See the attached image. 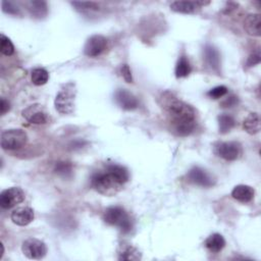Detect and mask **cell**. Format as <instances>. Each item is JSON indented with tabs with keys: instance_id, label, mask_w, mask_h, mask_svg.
<instances>
[{
	"instance_id": "f546056e",
	"label": "cell",
	"mask_w": 261,
	"mask_h": 261,
	"mask_svg": "<svg viewBox=\"0 0 261 261\" xmlns=\"http://www.w3.org/2000/svg\"><path fill=\"white\" fill-rule=\"evenodd\" d=\"M2 9L5 13L12 14V15H17V14L20 13L19 8L13 2H10V1H3L2 2Z\"/></svg>"
},
{
	"instance_id": "8fae6325",
	"label": "cell",
	"mask_w": 261,
	"mask_h": 261,
	"mask_svg": "<svg viewBox=\"0 0 261 261\" xmlns=\"http://www.w3.org/2000/svg\"><path fill=\"white\" fill-rule=\"evenodd\" d=\"M188 180L194 185L209 188L215 184L214 178L203 168L195 166L188 172Z\"/></svg>"
},
{
	"instance_id": "cb8c5ba5",
	"label": "cell",
	"mask_w": 261,
	"mask_h": 261,
	"mask_svg": "<svg viewBox=\"0 0 261 261\" xmlns=\"http://www.w3.org/2000/svg\"><path fill=\"white\" fill-rule=\"evenodd\" d=\"M191 71H192V66L190 64L189 59L185 55H181L178 58L175 65V76L177 79L186 77L191 73Z\"/></svg>"
},
{
	"instance_id": "277c9868",
	"label": "cell",
	"mask_w": 261,
	"mask_h": 261,
	"mask_svg": "<svg viewBox=\"0 0 261 261\" xmlns=\"http://www.w3.org/2000/svg\"><path fill=\"white\" fill-rule=\"evenodd\" d=\"M103 220L109 224L118 227L123 233L133 229V221L128 213L120 206L108 207L103 214Z\"/></svg>"
},
{
	"instance_id": "6da1fadb",
	"label": "cell",
	"mask_w": 261,
	"mask_h": 261,
	"mask_svg": "<svg viewBox=\"0 0 261 261\" xmlns=\"http://www.w3.org/2000/svg\"><path fill=\"white\" fill-rule=\"evenodd\" d=\"M161 106L170 117L171 128L177 136H188L196 127V111L188 103L177 99L172 93L164 92L160 97Z\"/></svg>"
},
{
	"instance_id": "2e32d148",
	"label": "cell",
	"mask_w": 261,
	"mask_h": 261,
	"mask_svg": "<svg viewBox=\"0 0 261 261\" xmlns=\"http://www.w3.org/2000/svg\"><path fill=\"white\" fill-rule=\"evenodd\" d=\"M254 195V189L248 185H238L231 191V197L241 203H248L252 201Z\"/></svg>"
},
{
	"instance_id": "603a6c76",
	"label": "cell",
	"mask_w": 261,
	"mask_h": 261,
	"mask_svg": "<svg viewBox=\"0 0 261 261\" xmlns=\"http://www.w3.org/2000/svg\"><path fill=\"white\" fill-rule=\"evenodd\" d=\"M217 121H218L219 133H221V134H227L234 127V125L237 123L233 116H231L230 114H226V113H222V114L218 115Z\"/></svg>"
},
{
	"instance_id": "836d02e7",
	"label": "cell",
	"mask_w": 261,
	"mask_h": 261,
	"mask_svg": "<svg viewBox=\"0 0 261 261\" xmlns=\"http://www.w3.org/2000/svg\"><path fill=\"white\" fill-rule=\"evenodd\" d=\"M10 109V103L8 100H6L5 98H1V102H0V112L1 115H4L6 112H8Z\"/></svg>"
},
{
	"instance_id": "5bb4252c",
	"label": "cell",
	"mask_w": 261,
	"mask_h": 261,
	"mask_svg": "<svg viewBox=\"0 0 261 261\" xmlns=\"http://www.w3.org/2000/svg\"><path fill=\"white\" fill-rule=\"evenodd\" d=\"M117 259L120 261H139L142 259V253L132 244L121 243L117 248Z\"/></svg>"
},
{
	"instance_id": "7a4b0ae2",
	"label": "cell",
	"mask_w": 261,
	"mask_h": 261,
	"mask_svg": "<svg viewBox=\"0 0 261 261\" xmlns=\"http://www.w3.org/2000/svg\"><path fill=\"white\" fill-rule=\"evenodd\" d=\"M75 97H76L75 84L72 82L64 84L55 97V100H54L55 109L61 114L73 113L75 108Z\"/></svg>"
},
{
	"instance_id": "8992f818",
	"label": "cell",
	"mask_w": 261,
	"mask_h": 261,
	"mask_svg": "<svg viewBox=\"0 0 261 261\" xmlns=\"http://www.w3.org/2000/svg\"><path fill=\"white\" fill-rule=\"evenodd\" d=\"M21 251L25 257L33 260L43 259L47 254L46 244L36 238L27 239L21 246Z\"/></svg>"
},
{
	"instance_id": "ffe728a7",
	"label": "cell",
	"mask_w": 261,
	"mask_h": 261,
	"mask_svg": "<svg viewBox=\"0 0 261 261\" xmlns=\"http://www.w3.org/2000/svg\"><path fill=\"white\" fill-rule=\"evenodd\" d=\"M205 247L212 253H219L225 246V240L220 233L210 234L204 242Z\"/></svg>"
},
{
	"instance_id": "d4e9b609",
	"label": "cell",
	"mask_w": 261,
	"mask_h": 261,
	"mask_svg": "<svg viewBox=\"0 0 261 261\" xmlns=\"http://www.w3.org/2000/svg\"><path fill=\"white\" fill-rule=\"evenodd\" d=\"M31 79L34 85L42 86L45 85L49 80V72L42 67H37L32 70Z\"/></svg>"
},
{
	"instance_id": "83f0119b",
	"label": "cell",
	"mask_w": 261,
	"mask_h": 261,
	"mask_svg": "<svg viewBox=\"0 0 261 261\" xmlns=\"http://www.w3.org/2000/svg\"><path fill=\"white\" fill-rule=\"evenodd\" d=\"M228 92L227 88L225 86H217L207 92V96L212 99H219L226 95Z\"/></svg>"
},
{
	"instance_id": "4fadbf2b",
	"label": "cell",
	"mask_w": 261,
	"mask_h": 261,
	"mask_svg": "<svg viewBox=\"0 0 261 261\" xmlns=\"http://www.w3.org/2000/svg\"><path fill=\"white\" fill-rule=\"evenodd\" d=\"M10 217L14 224L19 226H25L34 220L35 213L31 207L24 206V207H18L14 209Z\"/></svg>"
},
{
	"instance_id": "d6986e66",
	"label": "cell",
	"mask_w": 261,
	"mask_h": 261,
	"mask_svg": "<svg viewBox=\"0 0 261 261\" xmlns=\"http://www.w3.org/2000/svg\"><path fill=\"white\" fill-rule=\"evenodd\" d=\"M105 170L108 171L121 185L125 184L129 178V173L127 169L122 165L110 163L105 166Z\"/></svg>"
},
{
	"instance_id": "4dcf8cb0",
	"label": "cell",
	"mask_w": 261,
	"mask_h": 261,
	"mask_svg": "<svg viewBox=\"0 0 261 261\" xmlns=\"http://www.w3.org/2000/svg\"><path fill=\"white\" fill-rule=\"evenodd\" d=\"M261 60V56H260V52L257 50L255 52H253L252 54L249 55L248 59H247V62H246V65L247 66H254L256 64H258Z\"/></svg>"
},
{
	"instance_id": "d6a6232c",
	"label": "cell",
	"mask_w": 261,
	"mask_h": 261,
	"mask_svg": "<svg viewBox=\"0 0 261 261\" xmlns=\"http://www.w3.org/2000/svg\"><path fill=\"white\" fill-rule=\"evenodd\" d=\"M238 103V98L234 95H230L228 96L225 100H223L221 102V106L222 107H232Z\"/></svg>"
},
{
	"instance_id": "9c48e42d",
	"label": "cell",
	"mask_w": 261,
	"mask_h": 261,
	"mask_svg": "<svg viewBox=\"0 0 261 261\" xmlns=\"http://www.w3.org/2000/svg\"><path fill=\"white\" fill-rule=\"evenodd\" d=\"M24 200V193L18 187L8 188L0 194V206L3 209H10Z\"/></svg>"
},
{
	"instance_id": "1f68e13d",
	"label": "cell",
	"mask_w": 261,
	"mask_h": 261,
	"mask_svg": "<svg viewBox=\"0 0 261 261\" xmlns=\"http://www.w3.org/2000/svg\"><path fill=\"white\" fill-rule=\"evenodd\" d=\"M120 72H121V75L122 77L124 79V81L126 83H133V75H132V71H130V68L127 64H123L120 68Z\"/></svg>"
},
{
	"instance_id": "5b68a950",
	"label": "cell",
	"mask_w": 261,
	"mask_h": 261,
	"mask_svg": "<svg viewBox=\"0 0 261 261\" xmlns=\"http://www.w3.org/2000/svg\"><path fill=\"white\" fill-rule=\"evenodd\" d=\"M28 142V135L20 128H9L1 133V147L4 150H17Z\"/></svg>"
},
{
	"instance_id": "f1b7e54d",
	"label": "cell",
	"mask_w": 261,
	"mask_h": 261,
	"mask_svg": "<svg viewBox=\"0 0 261 261\" xmlns=\"http://www.w3.org/2000/svg\"><path fill=\"white\" fill-rule=\"evenodd\" d=\"M79 10H98L99 5L95 2H71Z\"/></svg>"
},
{
	"instance_id": "9a60e30c",
	"label": "cell",
	"mask_w": 261,
	"mask_h": 261,
	"mask_svg": "<svg viewBox=\"0 0 261 261\" xmlns=\"http://www.w3.org/2000/svg\"><path fill=\"white\" fill-rule=\"evenodd\" d=\"M204 60L213 71L219 73L220 71V54L219 51L212 45L207 44L203 50Z\"/></svg>"
},
{
	"instance_id": "44dd1931",
	"label": "cell",
	"mask_w": 261,
	"mask_h": 261,
	"mask_svg": "<svg viewBox=\"0 0 261 261\" xmlns=\"http://www.w3.org/2000/svg\"><path fill=\"white\" fill-rule=\"evenodd\" d=\"M243 126L250 135H255L260 132V116L257 112L250 113L244 120Z\"/></svg>"
},
{
	"instance_id": "ba28073f",
	"label": "cell",
	"mask_w": 261,
	"mask_h": 261,
	"mask_svg": "<svg viewBox=\"0 0 261 261\" xmlns=\"http://www.w3.org/2000/svg\"><path fill=\"white\" fill-rule=\"evenodd\" d=\"M214 152L226 161H234L242 155V146L238 142H219L214 146Z\"/></svg>"
},
{
	"instance_id": "7c38bea8",
	"label": "cell",
	"mask_w": 261,
	"mask_h": 261,
	"mask_svg": "<svg viewBox=\"0 0 261 261\" xmlns=\"http://www.w3.org/2000/svg\"><path fill=\"white\" fill-rule=\"evenodd\" d=\"M114 100L123 110H134L138 108L139 101L137 97L125 89H118L114 94Z\"/></svg>"
},
{
	"instance_id": "3957f363",
	"label": "cell",
	"mask_w": 261,
	"mask_h": 261,
	"mask_svg": "<svg viewBox=\"0 0 261 261\" xmlns=\"http://www.w3.org/2000/svg\"><path fill=\"white\" fill-rule=\"evenodd\" d=\"M91 186L99 194L108 197L116 195L122 189V185L106 170L96 172L91 178Z\"/></svg>"
},
{
	"instance_id": "7402d4cb",
	"label": "cell",
	"mask_w": 261,
	"mask_h": 261,
	"mask_svg": "<svg viewBox=\"0 0 261 261\" xmlns=\"http://www.w3.org/2000/svg\"><path fill=\"white\" fill-rule=\"evenodd\" d=\"M28 9L33 16L38 18L46 16L48 12V6L45 1H30L28 2Z\"/></svg>"
},
{
	"instance_id": "484cf974",
	"label": "cell",
	"mask_w": 261,
	"mask_h": 261,
	"mask_svg": "<svg viewBox=\"0 0 261 261\" xmlns=\"http://www.w3.org/2000/svg\"><path fill=\"white\" fill-rule=\"evenodd\" d=\"M54 171L61 177H70L73 171L72 164L67 161H59L55 164Z\"/></svg>"
},
{
	"instance_id": "52a82bcc",
	"label": "cell",
	"mask_w": 261,
	"mask_h": 261,
	"mask_svg": "<svg viewBox=\"0 0 261 261\" xmlns=\"http://www.w3.org/2000/svg\"><path fill=\"white\" fill-rule=\"evenodd\" d=\"M21 113L22 116L33 124H46L50 120V115L47 109L39 103L28 106Z\"/></svg>"
},
{
	"instance_id": "e0dca14e",
	"label": "cell",
	"mask_w": 261,
	"mask_h": 261,
	"mask_svg": "<svg viewBox=\"0 0 261 261\" xmlns=\"http://www.w3.org/2000/svg\"><path fill=\"white\" fill-rule=\"evenodd\" d=\"M202 8L201 1H174L170 4V9L174 12L191 14Z\"/></svg>"
},
{
	"instance_id": "30bf717a",
	"label": "cell",
	"mask_w": 261,
	"mask_h": 261,
	"mask_svg": "<svg viewBox=\"0 0 261 261\" xmlns=\"http://www.w3.org/2000/svg\"><path fill=\"white\" fill-rule=\"evenodd\" d=\"M107 47V39L102 35H93L91 36L85 46L84 53L89 57H98L101 55Z\"/></svg>"
},
{
	"instance_id": "ac0fdd59",
	"label": "cell",
	"mask_w": 261,
	"mask_h": 261,
	"mask_svg": "<svg viewBox=\"0 0 261 261\" xmlns=\"http://www.w3.org/2000/svg\"><path fill=\"white\" fill-rule=\"evenodd\" d=\"M244 29L246 32L255 37H259L261 34V20L259 13H250L244 20Z\"/></svg>"
},
{
	"instance_id": "4316f807",
	"label": "cell",
	"mask_w": 261,
	"mask_h": 261,
	"mask_svg": "<svg viewBox=\"0 0 261 261\" xmlns=\"http://www.w3.org/2000/svg\"><path fill=\"white\" fill-rule=\"evenodd\" d=\"M0 52L5 56H10L14 53V46L12 42L4 34L0 35Z\"/></svg>"
}]
</instances>
